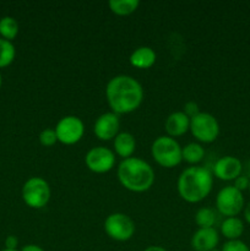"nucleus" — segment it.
Returning a JSON list of instances; mask_svg holds the SVG:
<instances>
[{
  "label": "nucleus",
  "mask_w": 250,
  "mask_h": 251,
  "mask_svg": "<svg viewBox=\"0 0 250 251\" xmlns=\"http://www.w3.org/2000/svg\"><path fill=\"white\" fill-rule=\"evenodd\" d=\"M1 251H17V250H9V249H4V250H1Z\"/></svg>",
  "instance_id": "32"
},
{
  "label": "nucleus",
  "mask_w": 250,
  "mask_h": 251,
  "mask_svg": "<svg viewBox=\"0 0 250 251\" xmlns=\"http://www.w3.org/2000/svg\"><path fill=\"white\" fill-rule=\"evenodd\" d=\"M39 142L42 146L44 147H51L56 144L58 137H56V132L54 129H44L39 134Z\"/></svg>",
  "instance_id": "23"
},
{
  "label": "nucleus",
  "mask_w": 250,
  "mask_h": 251,
  "mask_svg": "<svg viewBox=\"0 0 250 251\" xmlns=\"http://www.w3.org/2000/svg\"><path fill=\"white\" fill-rule=\"evenodd\" d=\"M113 145H114L115 153L122 157L123 159L130 158L134 154L135 149H136L135 137L130 132H119L115 136Z\"/></svg>",
  "instance_id": "15"
},
{
  "label": "nucleus",
  "mask_w": 250,
  "mask_h": 251,
  "mask_svg": "<svg viewBox=\"0 0 250 251\" xmlns=\"http://www.w3.org/2000/svg\"><path fill=\"white\" fill-rule=\"evenodd\" d=\"M221 251H250L249 247L242 240H228L223 244Z\"/></svg>",
  "instance_id": "24"
},
{
  "label": "nucleus",
  "mask_w": 250,
  "mask_h": 251,
  "mask_svg": "<svg viewBox=\"0 0 250 251\" xmlns=\"http://www.w3.org/2000/svg\"><path fill=\"white\" fill-rule=\"evenodd\" d=\"M105 97L113 113L118 115L129 114L141 105L144 88L131 76L118 75L107 83Z\"/></svg>",
  "instance_id": "1"
},
{
  "label": "nucleus",
  "mask_w": 250,
  "mask_h": 251,
  "mask_svg": "<svg viewBox=\"0 0 250 251\" xmlns=\"http://www.w3.org/2000/svg\"><path fill=\"white\" fill-rule=\"evenodd\" d=\"M104 232L115 242H127L135 233V223L125 213H112L104 221Z\"/></svg>",
  "instance_id": "8"
},
{
  "label": "nucleus",
  "mask_w": 250,
  "mask_h": 251,
  "mask_svg": "<svg viewBox=\"0 0 250 251\" xmlns=\"http://www.w3.org/2000/svg\"><path fill=\"white\" fill-rule=\"evenodd\" d=\"M151 154L157 164L164 168H174L181 159V147L173 137L159 136L151 146Z\"/></svg>",
  "instance_id": "4"
},
{
  "label": "nucleus",
  "mask_w": 250,
  "mask_h": 251,
  "mask_svg": "<svg viewBox=\"0 0 250 251\" xmlns=\"http://www.w3.org/2000/svg\"><path fill=\"white\" fill-rule=\"evenodd\" d=\"M164 129L169 137H179L190 130V118L184 112H174L168 115L164 123Z\"/></svg>",
  "instance_id": "14"
},
{
  "label": "nucleus",
  "mask_w": 250,
  "mask_h": 251,
  "mask_svg": "<svg viewBox=\"0 0 250 251\" xmlns=\"http://www.w3.org/2000/svg\"><path fill=\"white\" fill-rule=\"evenodd\" d=\"M243 164L237 157L225 156L217 159L213 164L212 174L217 179L223 181L235 180L239 176H242Z\"/></svg>",
  "instance_id": "12"
},
{
  "label": "nucleus",
  "mask_w": 250,
  "mask_h": 251,
  "mask_svg": "<svg viewBox=\"0 0 250 251\" xmlns=\"http://www.w3.org/2000/svg\"><path fill=\"white\" fill-rule=\"evenodd\" d=\"M21 251H44V249L39 247V245L28 244V245H25V247L21 249Z\"/></svg>",
  "instance_id": "28"
},
{
  "label": "nucleus",
  "mask_w": 250,
  "mask_h": 251,
  "mask_svg": "<svg viewBox=\"0 0 250 251\" xmlns=\"http://www.w3.org/2000/svg\"><path fill=\"white\" fill-rule=\"evenodd\" d=\"M216 207L222 216L237 217L244 208V196L233 185L225 186L216 196Z\"/></svg>",
  "instance_id": "7"
},
{
  "label": "nucleus",
  "mask_w": 250,
  "mask_h": 251,
  "mask_svg": "<svg viewBox=\"0 0 250 251\" xmlns=\"http://www.w3.org/2000/svg\"><path fill=\"white\" fill-rule=\"evenodd\" d=\"M211 251H221V250H218L217 248H216V249H213V250H211Z\"/></svg>",
  "instance_id": "33"
},
{
  "label": "nucleus",
  "mask_w": 250,
  "mask_h": 251,
  "mask_svg": "<svg viewBox=\"0 0 250 251\" xmlns=\"http://www.w3.org/2000/svg\"><path fill=\"white\" fill-rule=\"evenodd\" d=\"M220 243V235L215 228H199L191 238V248L194 251H211Z\"/></svg>",
  "instance_id": "13"
},
{
  "label": "nucleus",
  "mask_w": 250,
  "mask_h": 251,
  "mask_svg": "<svg viewBox=\"0 0 250 251\" xmlns=\"http://www.w3.org/2000/svg\"><path fill=\"white\" fill-rule=\"evenodd\" d=\"M19 33V24L11 16H5L0 19V36L1 38L11 42Z\"/></svg>",
  "instance_id": "21"
},
{
  "label": "nucleus",
  "mask_w": 250,
  "mask_h": 251,
  "mask_svg": "<svg viewBox=\"0 0 250 251\" xmlns=\"http://www.w3.org/2000/svg\"><path fill=\"white\" fill-rule=\"evenodd\" d=\"M221 233L228 240H238L244 233V223L238 217H227L221 225Z\"/></svg>",
  "instance_id": "17"
},
{
  "label": "nucleus",
  "mask_w": 250,
  "mask_h": 251,
  "mask_svg": "<svg viewBox=\"0 0 250 251\" xmlns=\"http://www.w3.org/2000/svg\"><path fill=\"white\" fill-rule=\"evenodd\" d=\"M50 186L48 181L39 176H32L22 186V199L28 207L43 208L50 200Z\"/></svg>",
  "instance_id": "5"
},
{
  "label": "nucleus",
  "mask_w": 250,
  "mask_h": 251,
  "mask_svg": "<svg viewBox=\"0 0 250 251\" xmlns=\"http://www.w3.org/2000/svg\"><path fill=\"white\" fill-rule=\"evenodd\" d=\"M1 83H2V78H1V74H0V88H1Z\"/></svg>",
  "instance_id": "31"
},
{
  "label": "nucleus",
  "mask_w": 250,
  "mask_h": 251,
  "mask_svg": "<svg viewBox=\"0 0 250 251\" xmlns=\"http://www.w3.org/2000/svg\"><path fill=\"white\" fill-rule=\"evenodd\" d=\"M108 5L113 14L118 16H127L136 11L140 1L139 0H110Z\"/></svg>",
  "instance_id": "19"
},
{
  "label": "nucleus",
  "mask_w": 250,
  "mask_h": 251,
  "mask_svg": "<svg viewBox=\"0 0 250 251\" xmlns=\"http://www.w3.org/2000/svg\"><path fill=\"white\" fill-rule=\"evenodd\" d=\"M154 61H156V53L151 47H139L130 55V64L137 69L151 68Z\"/></svg>",
  "instance_id": "16"
},
{
  "label": "nucleus",
  "mask_w": 250,
  "mask_h": 251,
  "mask_svg": "<svg viewBox=\"0 0 250 251\" xmlns=\"http://www.w3.org/2000/svg\"><path fill=\"white\" fill-rule=\"evenodd\" d=\"M249 184H250V179L249 176H239L237 179L234 180V188L238 189L239 191H244L247 189H249Z\"/></svg>",
  "instance_id": "25"
},
{
  "label": "nucleus",
  "mask_w": 250,
  "mask_h": 251,
  "mask_svg": "<svg viewBox=\"0 0 250 251\" xmlns=\"http://www.w3.org/2000/svg\"><path fill=\"white\" fill-rule=\"evenodd\" d=\"M190 131L198 141L211 144L220 135V124L212 114L200 112L190 119Z\"/></svg>",
  "instance_id": "6"
},
{
  "label": "nucleus",
  "mask_w": 250,
  "mask_h": 251,
  "mask_svg": "<svg viewBox=\"0 0 250 251\" xmlns=\"http://www.w3.org/2000/svg\"><path fill=\"white\" fill-rule=\"evenodd\" d=\"M213 174L206 167H189L178 178V193L184 201L198 203L208 196L212 190Z\"/></svg>",
  "instance_id": "2"
},
{
  "label": "nucleus",
  "mask_w": 250,
  "mask_h": 251,
  "mask_svg": "<svg viewBox=\"0 0 250 251\" xmlns=\"http://www.w3.org/2000/svg\"><path fill=\"white\" fill-rule=\"evenodd\" d=\"M85 163L91 172L97 174L108 173L115 164L114 152L103 146L93 147L86 153Z\"/></svg>",
  "instance_id": "10"
},
{
  "label": "nucleus",
  "mask_w": 250,
  "mask_h": 251,
  "mask_svg": "<svg viewBox=\"0 0 250 251\" xmlns=\"http://www.w3.org/2000/svg\"><path fill=\"white\" fill-rule=\"evenodd\" d=\"M16 49L10 41L0 38V69L6 68L14 61Z\"/></svg>",
  "instance_id": "22"
},
{
  "label": "nucleus",
  "mask_w": 250,
  "mask_h": 251,
  "mask_svg": "<svg viewBox=\"0 0 250 251\" xmlns=\"http://www.w3.org/2000/svg\"><path fill=\"white\" fill-rule=\"evenodd\" d=\"M249 191H250V184H249Z\"/></svg>",
  "instance_id": "34"
},
{
  "label": "nucleus",
  "mask_w": 250,
  "mask_h": 251,
  "mask_svg": "<svg viewBox=\"0 0 250 251\" xmlns=\"http://www.w3.org/2000/svg\"><path fill=\"white\" fill-rule=\"evenodd\" d=\"M17 245H19V239L15 235H9L5 239V249L17 250Z\"/></svg>",
  "instance_id": "27"
},
{
  "label": "nucleus",
  "mask_w": 250,
  "mask_h": 251,
  "mask_svg": "<svg viewBox=\"0 0 250 251\" xmlns=\"http://www.w3.org/2000/svg\"><path fill=\"white\" fill-rule=\"evenodd\" d=\"M58 141L64 145H75L82 139L85 126L80 118L75 115H66L61 118L55 126Z\"/></svg>",
  "instance_id": "9"
},
{
  "label": "nucleus",
  "mask_w": 250,
  "mask_h": 251,
  "mask_svg": "<svg viewBox=\"0 0 250 251\" xmlns=\"http://www.w3.org/2000/svg\"><path fill=\"white\" fill-rule=\"evenodd\" d=\"M118 179L126 190L145 193L153 185L154 172L144 159L130 157L123 159L118 167Z\"/></svg>",
  "instance_id": "3"
},
{
  "label": "nucleus",
  "mask_w": 250,
  "mask_h": 251,
  "mask_svg": "<svg viewBox=\"0 0 250 251\" xmlns=\"http://www.w3.org/2000/svg\"><path fill=\"white\" fill-rule=\"evenodd\" d=\"M184 113H185L186 115H188L189 118H194L195 117V115H198L199 113V105H198V103L196 102H194V100H190V102H188V103H185V105H184V110H183Z\"/></svg>",
  "instance_id": "26"
},
{
  "label": "nucleus",
  "mask_w": 250,
  "mask_h": 251,
  "mask_svg": "<svg viewBox=\"0 0 250 251\" xmlns=\"http://www.w3.org/2000/svg\"><path fill=\"white\" fill-rule=\"evenodd\" d=\"M144 251H167L164 248L159 247V245H151V247L146 248Z\"/></svg>",
  "instance_id": "30"
},
{
  "label": "nucleus",
  "mask_w": 250,
  "mask_h": 251,
  "mask_svg": "<svg viewBox=\"0 0 250 251\" xmlns=\"http://www.w3.org/2000/svg\"><path fill=\"white\" fill-rule=\"evenodd\" d=\"M120 120L119 115L113 112L103 113L96 120L95 126H93V132L96 137H98L102 141H109V140L115 139L119 134Z\"/></svg>",
  "instance_id": "11"
},
{
  "label": "nucleus",
  "mask_w": 250,
  "mask_h": 251,
  "mask_svg": "<svg viewBox=\"0 0 250 251\" xmlns=\"http://www.w3.org/2000/svg\"><path fill=\"white\" fill-rule=\"evenodd\" d=\"M244 220L250 225V201L244 207Z\"/></svg>",
  "instance_id": "29"
},
{
  "label": "nucleus",
  "mask_w": 250,
  "mask_h": 251,
  "mask_svg": "<svg viewBox=\"0 0 250 251\" xmlns=\"http://www.w3.org/2000/svg\"><path fill=\"white\" fill-rule=\"evenodd\" d=\"M205 156V150L198 142H190L181 149V159L189 164H198Z\"/></svg>",
  "instance_id": "18"
},
{
  "label": "nucleus",
  "mask_w": 250,
  "mask_h": 251,
  "mask_svg": "<svg viewBox=\"0 0 250 251\" xmlns=\"http://www.w3.org/2000/svg\"><path fill=\"white\" fill-rule=\"evenodd\" d=\"M217 222V213L210 207L199 208L195 213V223L199 228H213Z\"/></svg>",
  "instance_id": "20"
}]
</instances>
